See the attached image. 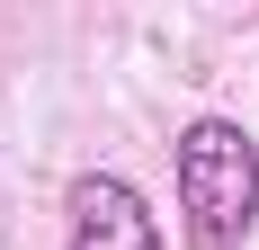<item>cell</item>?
I'll use <instances>...</instances> for the list:
<instances>
[{
    "label": "cell",
    "mask_w": 259,
    "mask_h": 250,
    "mask_svg": "<svg viewBox=\"0 0 259 250\" xmlns=\"http://www.w3.org/2000/svg\"><path fill=\"white\" fill-rule=\"evenodd\" d=\"M170 179H179L188 250H241L250 241V224H259V143H250V125L188 116L179 152H170Z\"/></svg>",
    "instance_id": "1"
},
{
    "label": "cell",
    "mask_w": 259,
    "mask_h": 250,
    "mask_svg": "<svg viewBox=\"0 0 259 250\" xmlns=\"http://www.w3.org/2000/svg\"><path fill=\"white\" fill-rule=\"evenodd\" d=\"M63 241L72 250H170L161 215L143 205V188L125 170H80L63 188Z\"/></svg>",
    "instance_id": "2"
}]
</instances>
